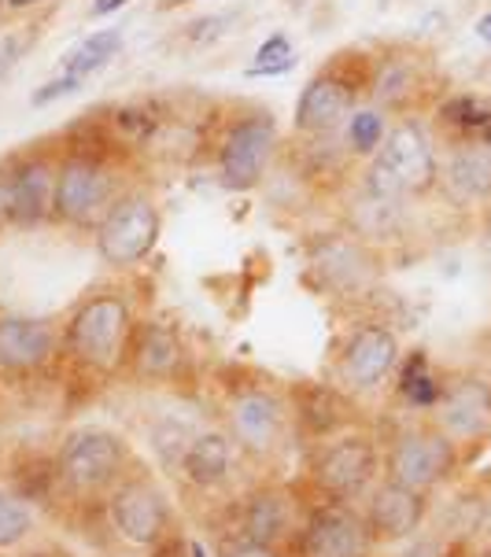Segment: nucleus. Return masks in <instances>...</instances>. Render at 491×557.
I'll return each mask as SVG.
<instances>
[{"instance_id": "1", "label": "nucleus", "mask_w": 491, "mask_h": 557, "mask_svg": "<svg viewBox=\"0 0 491 557\" xmlns=\"http://www.w3.org/2000/svg\"><path fill=\"white\" fill-rule=\"evenodd\" d=\"M60 170H56V214L52 222L63 230L97 233L103 214L130 188V163L115 140L108 137L103 122H85L56 140Z\"/></svg>"}, {"instance_id": "2", "label": "nucleus", "mask_w": 491, "mask_h": 557, "mask_svg": "<svg viewBox=\"0 0 491 557\" xmlns=\"http://www.w3.org/2000/svg\"><path fill=\"white\" fill-rule=\"evenodd\" d=\"M281 152L278 115L267 108H241L214 140V174L230 193H255L270 177Z\"/></svg>"}, {"instance_id": "3", "label": "nucleus", "mask_w": 491, "mask_h": 557, "mask_svg": "<svg viewBox=\"0 0 491 557\" xmlns=\"http://www.w3.org/2000/svg\"><path fill=\"white\" fill-rule=\"evenodd\" d=\"M366 78H370V60L358 52L336 55L329 67H322L296 97L292 111V134L296 137H326L340 134L344 122L363 108Z\"/></svg>"}, {"instance_id": "4", "label": "nucleus", "mask_w": 491, "mask_h": 557, "mask_svg": "<svg viewBox=\"0 0 491 557\" xmlns=\"http://www.w3.org/2000/svg\"><path fill=\"white\" fill-rule=\"evenodd\" d=\"M67 351L74 362L97 373H115L130 355L134 344V314L130 304L119 292H97V296L82 299L78 310L67 321Z\"/></svg>"}, {"instance_id": "5", "label": "nucleus", "mask_w": 491, "mask_h": 557, "mask_svg": "<svg viewBox=\"0 0 491 557\" xmlns=\"http://www.w3.org/2000/svg\"><path fill=\"white\" fill-rule=\"evenodd\" d=\"M159 233H163V214H159L152 188L130 185L115 200V207L103 214V222L93 233V244H97L103 267L134 270L156 251Z\"/></svg>"}, {"instance_id": "6", "label": "nucleus", "mask_w": 491, "mask_h": 557, "mask_svg": "<svg viewBox=\"0 0 491 557\" xmlns=\"http://www.w3.org/2000/svg\"><path fill=\"white\" fill-rule=\"evenodd\" d=\"M8 185V222L19 230L49 225L56 214V170H60V148H23L4 163Z\"/></svg>"}, {"instance_id": "7", "label": "nucleus", "mask_w": 491, "mask_h": 557, "mask_svg": "<svg viewBox=\"0 0 491 557\" xmlns=\"http://www.w3.org/2000/svg\"><path fill=\"white\" fill-rule=\"evenodd\" d=\"M310 270L318 273L326 288L340 292V296H358L363 288L373 285L377 277V255L373 244L358 240L355 233H318L310 240Z\"/></svg>"}, {"instance_id": "8", "label": "nucleus", "mask_w": 491, "mask_h": 557, "mask_svg": "<svg viewBox=\"0 0 491 557\" xmlns=\"http://www.w3.org/2000/svg\"><path fill=\"white\" fill-rule=\"evenodd\" d=\"M377 156L395 170V177H400L403 188L410 193V200L432 196L440 188L437 145H432L429 129H425L414 115H403L400 122H392L389 137H384V145Z\"/></svg>"}, {"instance_id": "9", "label": "nucleus", "mask_w": 491, "mask_h": 557, "mask_svg": "<svg viewBox=\"0 0 491 557\" xmlns=\"http://www.w3.org/2000/svg\"><path fill=\"white\" fill-rule=\"evenodd\" d=\"M126 461V447L108 429H82L63 443L60 450V476L74 491H97L111 484Z\"/></svg>"}, {"instance_id": "10", "label": "nucleus", "mask_w": 491, "mask_h": 557, "mask_svg": "<svg viewBox=\"0 0 491 557\" xmlns=\"http://www.w3.org/2000/svg\"><path fill=\"white\" fill-rule=\"evenodd\" d=\"M395 366H400V339L381 321H366V325L352 329L344 351H340V373L355 392H373Z\"/></svg>"}, {"instance_id": "11", "label": "nucleus", "mask_w": 491, "mask_h": 557, "mask_svg": "<svg viewBox=\"0 0 491 557\" xmlns=\"http://www.w3.org/2000/svg\"><path fill=\"white\" fill-rule=\"evenodd\" d=\"M440 193L451 207L491 203V145L447 140V152L440 159Z\"/></svg>"}, {"instance_id": "12", "label": "nucleus", "mask_w": 491, "mask_h": 557, "mask_svg": "<svg viewBox=\"0 0 491 557\" xmlns=\"http://www.w3.org/2000/svg\"><path fill=\"white\" fill-rule=\"evenodd\" d=\"M425 63L407 49H392L370 60V78H366V100L377 103L389 115H410V108L425 92Z\"/></svg>"}, {"instance_id": "13", "label": "nucleus", "mask_w": 491, "mask_h": 557, "mask_svg": "<svg viewBox=\"0 0 491 557\" xmlns=\"http://www.w3.org/2000/svg\"><path fill=\"white\" fill-rule=\"evenodd\" d=\"M455 466V447L440 432H407L389 455V476L395 484L425 491L443 480Z\"/></svg>"}, {"instance_id": "14", "label": "nucleus", "mask_w": 491, "mask_h": 557, "mask_svg": "<svg viewBox=\"0 0 491 557\" xmlns=\"http://www.w3.org/2000/svg\"><path fill=\"white\" fill-rule=\"evenodd\" d=\"M366 554H370V528L344 506L315 509L304 535H299V557H366Z\"/></svg>"}, {"instance_id": "15", "label": "nucleus", "mask_w": 491, "mask_h": 557, "mask_svg": "<svg viewBox=\"0 0 491 557\" xmlns=\"http://www.w3.org/2000/svg\"><path fill=\"white\" fill-rule=\"evenodd\" d=\"M373 473H377V450L363 436L329 443L322 455L315 458V484L329 491L333 498H355L373 480Z\"/></svg>"}, {"instance_id": "16", "label": "nucleus", "mask_w": 491, "mask_h": 557, "mask_svg": "<svg viewBox=\"0 0 491 557\" xmlns=\"http://www.w3.org/2000/svg\"><path fill=\"white\" fill-rule=\"evenodd\" d=\"M60 336L45 318H0V370L34 373L52 362Z\"/></svg>"}, {"instance_id": "17", "label": "nucleus", "mask_w": 491, "mask_h": 557, "mask_svg": "<svg viewBox=\"0 0 491 557\" xmlns=\"http://www.w3.org/2000/svg\"><path fill=\"white\" fill-rule=\"evenodd\" d=\"M111 521L126 543L152 546L167 532V503L152 484H126L111 495Z\"/></svg>"}, {"instance_id": "18", "label": "nucleus", "mask_w": 491, "mask_h": 557, "mask_svg": "<svg viewBox=\"0 0 491 557\" xmlns=\"http://www.w3.org/2000/svg\"><path fill=\"white\" fill-rule=\"evenodd\" d=\"M230 424L248 450H270L285 429V406L267 388H244L230 399Z\"/></svg>"}, {"instance_id": "19", "label": "nucleus", "mask_w": 491, "mask_h": 557, "mask_svg": "<svg viewBox=\"0 0 491 557\" xmlns=\"http://www.w3.org/2000/svg\"><path fill=\"white\" fill-rule=\"evenodd\" d=\"M440 424L447 436L477 440L491 429V384L480 376H462L440 395Z\"/></svg>"}, {"instance_id": "20", "label": "nucleus", "mask_w": 491, "mask_h": 557, "mask_svg": "<svg viewBox=\"0 0 491 557\" xmlns=\"http://www.w3.org/2000/svg\"><path fill=\"white\" fill-rule=\"evenodd\" d=\"M344 230L355 233L358 240L373 244V248L377 244L400 240L403 230H407V203L377 200V196L352 185L344 196Z\"/></svg>"}, {"instance_id": "21", "label": "nucleus", "mask_w": 491, "mask_h": 557, "mask_svg": "<svg viewBox=\"0 0 491 557\" xmlns=\"http://www.w3.org/2000/svg\"><path fill=\"white\" fill-rule=\"evenodd\" d=\"M425 517V498L421 491L403 487V484H384L373 495L370 506V535L377 540H407L414 528L421 524Z\"/></svg>"}, {"instance_id": "22", "label": "nucleus", "mask_w": 491, "mask_h": 557, "mask_svg": "<svg viewBox=\"0 0 491 557\" xmlns=\"http://www.w3.org/2000/svg\"><path fill=\"white\" fill-rule=\"evenodd\" d=\"M130 355H134L137 373L140 376H152V381L174 376L177 370H182V362H185L182 339H177L174 329L163 325V321H148L145 329H137Z\"/></svg>"}, {"instance_id": "23", "label": "nucleus", "mask_w": 491, "mask_h": 557, "mask_svg": "<svg viewBox=\"0 0 491 557\" xmlns=\"http://www.w3.org/2000/svg\"><path fill=\"white\" fill-rule=\"evenodd\" d=\"M437 126L447 134V140L491 145V103L477 92H451L437 103Z\"/></svg>"}, {"instance_id": "24", "label": "nucleus", "mask_w": 491, "mask_h": 557, "mask_svg": "<svg viewBox=\"0 0 491 557\" xmlns=\"http://www.w3.org/2000/svg\"><path fill=\"white\" fill-rule=\"evenodd\" d=\"M122 41H126V34H122V26H108V30H93L85 34L82 41H74L67 52L60 55V63H56V74H74V78H93V74H100L108 67L111 60L122 52Z\"/></svg>"}, {"instance_id": "25", "label": "nucleus", "mask_w": 491, "mask_h": 557, "mask_svg": "<svg viewBox=\"0 0 491 557\" xmlns=\"http://www.w3.org/2000/svg\"><path fill=\"white\" fill-rule=\"evenodd\" d=\"M230 440L222 436V432H204V436H193V443H188L185 458H182V469L185 476L193 480V484L200 487H211L219 484V480H225V473H230Z\"/></svg>"}, {"instance_id": "26", "label": "nucleus", "mask_w": 491, "mask_h": 557, "mask_svg": "<svg viewBox=\"0 0 491 557\" xmlns=\"http://www.w3.org/2000/svg\"><path fill=\"white\" fill-rule=\"evenodd\" d=\"M289 532V498L278 491H262L244 509V540L273 546Z\"/></svg>"}, {"instance_id": "27", "label": "nucleus", "mask_w": 491, "mask_h": 557, "mask_svg": "<svg viewBox=\"0 0 491 557\" xmlns=\"http://www.w3.org/2000/svg\"><path fill=\"white\" fill-rule=\"evenodd\" d=\"M392 122H389V111H381L377 103H363V108H355V115L344 122V145L347 152L358 159H373L377 152H381L384 137H389Z\"/></svg>"}, {"instance_id": "28", "label": "nucleus", "mask_w": 491, "mask_h": 557, "mask_svg": "<svg viewBox=\"0 0 491 557\" xmlns=\"http://www.w3.org/2000/svg\"><path fill=\"white\" fill-rule=\"evenodd\" d=\"M400 395L418 410H429V406L440 403L443 384L437 381V373L429 370V355L425 351H410L407 362L400 370Z\"/></svg>"}, {"instance_id": "29", "label": "nucleus", "mask_w": 491, "mask_h": 557, "mask_svg": "<svg viewBox=\"0 0 491 557\" xmlns=\"http://www.w3.org/2000/svg\"><path fill=\"white\" fill-rule=\"evenodd\" d=\"M299 418L307 421V429H315L318 436H326V432H333L336 424L347 421V403L340 399L333 388L315 384V388H307L299 395Z\"/></svg>"}, {"instance_id": "30", "label": "nucleus", "mask_w": 491, "mask_h": 557, "mask_svg": "<svg viewBox=\"0 0 491 557\" xmlns=\"http://www.w3.org/2000/svg\"><path fill=\"white\" fill-rule=\"evenodd\" d=\"M289 71H296V45H292V37L285 30H273L255 49L248 63V78H281Z\"/></svg>"}, {"instance_id": "31", "label": "nucleus", "mask_w": 491, "mask_h": 557, "mask_svg": "<svg viewBox=\"0 0 491 557\" xmlns=\"http://www.w3.org/2000/svg\"><path fill=\"white\" fill-rule=\"evenodd\" d=\"M355 185L363 188V193L377 196V200H392V203H410V193L403 188V182L395 177V170L384 163L381 156L366 159V166L355 174Z\"/></svg>"}, {"instance_id": "32", "label": "nucleus", "mask_w": 491, "mask_h": 557, "mask_svg": "<svg viewBox=\"0 0 491 557\" xmlns=\"http://www.w3.org/2000/svg\"><path fill=\"white\" fill-rule=\"evenodd\" d=\"M26 532H30V513H26V506L19 503L15 495L0 491V550L23 543Z\"/></svg>"}, {"instance_id": "33", "label": "nucleus", "mask_w": 491, "mask_h": 557, "mask_svg": "<svg viewBox=\"0 0 491 557\" xmlns=\"http://www.w3.org/2000/svg\"><path fill=\"white\" fill-rule=\"evenodd\" d=\"M237 18L241 12H214V15H200V18H193V23L185 26V41H193V45H214V41H222L225 34L237 26Z\"/></svg>"}, {"instance_id": "34", "label": "nucleus", "mask_w": 491, "mask_h": 557, "mask_svg": "<svg viewBox=\"0 0 491 557\" xmlns=\"http://www.w3.org/2000/svg\"><path fill=\"white\" fill-rule=\"evenodd\" d=\"M37 45V26H26V30H8L0 34V82L12 74L19 63L26 60V52H30Z\"/></svg>"}, {"instance_id": "35", "label": "nucleus", "mask_w": 491, "mask_h": 557, "mask_svg": "<svg viewBox=\"0 0 491 557\" xmlns=\"http://www.w3.org/2000/svg\"><path fill=\"white\" fill-rule=\"evenodd\" d=\"M152 443H156V450H159V458L167 461V466H182V458H185V450H188V443H193V436H188V429L182 421H163L156 429V436H152Z\"/></svg>"}, {"instance_id": "36", "label": "nucleus", "mask_w": 491, "mask_h": 557, "mask_svg": "<svg viewBox=\"0 0 491 557\" xmlns=\"http://www.w3.org/2000/svg\"><path fill=\"white\" fill-rule=\"evenodd\" d=\"M85 82H89V78H74V74H52L49 82H41L30 92V108H49V103H56V100L74 97V92L85 89Z\"/></svg>"}, {"instance_id": "37", "label": "nucleus", "mask_w": 491, "mask_h": 557, "mask_svg": "<svg viewBox=\"0 0 491 557\" xmlns=\"http://www.w3.org/2000/svg\"><path fill=\"white\" fill-rule=\"evenodd\" d=\"M222 557H278V554H273V546H267V543L241 540V543L225 546V554H222Z\"/></svg>"}, {"instance_id": "38", "label": "nucleus", "mask_w": 491, "mask_h": 557, "mask_svg": "<svg viewBox=\"0 0 491 557\" xmlns=\"http://www.w3.org/2000/svg\"><path fill=\"white\" fill-rule=\"evenodd\" d=\"M130 0H93L89 4V18H108V15H115V12H122Z\"/></svg>"}, {"instance_id": "39", "label": "nucleus", "mask_w": 491, "mask_h": 557, "mask_svg": "<svg viewBox=\"0 0 491 557\" xmlns=\"http://www.w3.org/2000/svg\"><path fill=\"white\" fill-rule=\"evenodd\" d=\"M474 34H477V37H480V41H484V45H491V12H484V15L477 18Z\"/></svg>"}, {"instance_id": "40", "label": "nucleus", "mask_w": 491, "mask_h": 557, "mask_svg": "<svg viewBox=\"0 0 491 557\" xmlns=\"http://www.w3.org/2000/svg\"><path fill=\"white\" fill-rule=\"evenodd\" d=\"M0 225H12V222H8V185H4V166H0Z\"/></svg>"}, {"instance_id": "41", "label": "nucleus", "mask_w": 491, "mask_h": 557, "mask_svg": "<svg viewBox=\"0 0 491 557\" xmlns=\"http://www.w3.org/2000/svg\"><path fill=\"white\" fill-rule=\"evenodd\" d=\"M37 4H45V0H8V12H34Z\"/></svg>"}, {"instance_id": "42", "label": "nucleus", "mask_w": 491, "mask_h": 557, "mask_svg": "<svg viewBox=\"0 0 491 557\" xmlns=\"http://www.w3.org/2000/svg\"><path fill=\"white\" fill-rule=\"evenodd\" d=\"M407 557H440V550H437V546H432V543H418Z\"/></svg>"}, {"instance_id": "43", "label": "nucleus", "mask_w": 491, "mask_h": 557, "mask_svg": "<svg viewBox=\"0 0 491 557\" xmlns=\"http://www.w3.org/2000/svg\"><path fill=\"white\" fill-rule=\"evenodd\" d=\"M484 248L491 251V203H488V211H484Z\"/></svg>"}, {"instance_id": "44", "label": "nucleus", "mask_w": 491, "mask_h": 557, "mask_svg": "<svg viewBox=\"0 0 491 557\" xmlns=\"http://www.w3.org/2000/svg\"><path fill=\"white\" fill-rule=\"evenodd\" d=\"M188 554H193V557H207L200 543H193V546H188Z\"/></svg>"}, {"instance_id": "45", "label": "nucleus", "mask_w": 491, "mask_h": 557, "mask_svg": "<svg viewBox=\"0 0 491 557\" xmlns=\"http://www.w3.org/2000/svg\"><path fill=\"white\" fill-rule=\"evenodd\" d=\"M4 15H12V12H8V0H0V23H4Z\"/></svg>"}, {"instance_id": "46", "label": "nucleus", "mask_w": 491, "mask_h": 557, "mask_svg": "<svg viewBox=\"0 0 491 557\" xmlns=\"http://www.w3.org/2000/svg\"><path fill=\"white\" fill-rule=\"evenodd\" d=\"M34 557H45V554H34Z\"/></svg>"}]
</instances>
